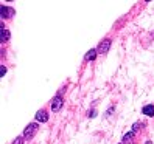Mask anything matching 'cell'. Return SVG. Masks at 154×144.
Instances as JSON below:
<instances>
[{"label":"cell","instance_id":"obj_7","mask_svg":"<svg viewBox=\"0 0 154 144\" xmlns=\"http://www.w3.org/2000/svg\"><path fill=\"white\" fill-rule=\"evenodd\" d=\"M142 113L143 115H146V116H154V105L152 104H148V105H145L143 109H142Z\"/></svg>","mask_w":154,"mask_h":144},{"label":"cell","instance_id":"obj_5","mask_svg":"<svg viewBox=\"0 0 154 144\" xmlns=\"http://www.w3.org/2000/svg\"><path fill=\"white\" fill-rule=\"evenodd\" d=\"M36 121H39V122H47L48 121V115L45 110H39L38 113H36Z\"/></svg>","mask_w":154,"mask_h":144},{"label":"cell","instance_id":"obj_13","mask_svg":"<svg viewBox=\"0 0 154 144\" xmlns=\"http://www.w3.org/2000/svg\"><path fill=\"white\" fill-rule=\"evenodd\" d=\"M5 73H6V67H3V65H2V68H0V75L3 76Z\"/></svg>","mask_w":154,"mask_h":144},{"label":"cell","instance_id":"obj_10","mask_svg":"<svg viewBox=\"0 0 154 144\" xmlns=\"http://www.w3.org/2000/svg\"><path fill=\"white\" fill-rule=\"evenodd\" d=\"M142 127H143V124H142V122H134V125H132V132H134V133H135V132H139Z\"/></svg>","mask_w":154,"mask_h":144},{"label":"cell","instance_id":"obj_6","mask_svg":"<svg viewBox=\"0 0 154 144\" xmlns=\"http://www.w3.org/2000/svg\"><path fill=\"white\" fill-rule=\"evenodd\" d=\"M0 13H2V17L8 19V17H11V16L14 14V10H13V8H8V6H3V5H2V8H0Z\"/></svg>","mask_w":154,"mask_h":144},{"label":"cell","instance_id":"obj_14","mask_svg":"<svg viewBox=\"0 0 154 144\" xmlns=\"http://www.w3.org/2000/svg\"><path fill=\"white\" fill-rule=\"evenodd\" d=\"M146 144H152V143H151V141H148V143H146Z\"/></svg>","mask_w":154,"mask_h":144},{"label":"cell","instance_id":"obj_4","mask_svg":"<svg viewBox=\"0 0 154 144\" xmlns=\"http://www.w3.org/2000/svg\"><path fill=\"white\" fill-rule=\"evenodd\" d=\"M10 31H8L6 28H5V25L2 23V31H0V40H2V43L3 42H8V40H10Z\"/></svg>","mask_w":154,"mask_h":144},{"label":"cell","instance_id":"obj_2","mask_svg":"<svg viewBox=\"0 0 154 144\" xmlns=\"http://www.w3.org/2000/svg\"><path fill=\"white\" fill-rule=\"evenodd\" d=\"M62 104H64V99H62V96H61V95H56V96L51 99L50 107H51V110H53V112H59V110L62 109Z\"/></svg>","mask_w":154,"mask_h":144},{"label":"cell","instance_id":"obj_8","mask_svg":"<svg viewBox=\"0 0 154 144\" xmlns=\"http://www.w3.org/2000/svg\"><path fill=\"white\" fill-rule=\"evenodd\" d=\"M97 54H98V51H97V50H89L84 59H86V60H94V59L97 57Z\"/></svg>","mask_w":154,"mask_h":144},{"label":"cell","instance_id":"obj_15","mask_svg":"<svg viewBox=\"0 0 154 144\" xmlns=\"http://www.w3.org/2000/svg\"><path fill=\"white\" fill-rule=\"evenodd\" d=\"M122 144H123V143H122Z\"/></svg>","mask_w":154,"mask_h":144},{"label":"cell","instance_id":"obj_12","mask_svg":"<svg viewBox=\"0 0 154 144\" xmlns=\"http://www.w3.org/2000/svg\"><path fill=\"white\" fill-rule=\"evenodd\" d=\"M95 115H97V112H95V110H89V112H87V116H89V118H94Z\"/></svg>","mask_w":154,"mask_h":144},{"label":"cell","instance_id":"obj_1","mask_svg":"<svg viewBox=\"0 0 154 144\" xmlns=\"http://www.w3.org/2000/svg\"><path fill=\"white\" fill-rule=\"evenodd\" d=\"M38 129H39L38 122H31V124H28V125L25 127L22 137H23L25 140H31V138L34 137V135H36V132H38Z\"/></svg>","mask_w":154,"mask_h":144},{"label":"cell","instance_id":"obj_3","mask_svg":"<svg viewBox=\"0 0 154 144\" xmlns=\"http://www.w3.org/2000/svg\"><path fill=\"white\" fill-rule=\"evenodd\" d=\"M109 48H111V39H104V40L100 42L97 51H98V54H106V53L109 51Z\"/></svg>","mask_w":154,"mask_h":144},{"label":"cell","instance_id":"obj_9","mask_svg":"<svg viewBox=\"0 0 154 144\" xmlns=\"http://www.w3.org/2000/svg\"><path fill=\"white\" fill-rule=\"evenodd\" d=\"M132 138H134V132H129V133H126L125 137H123V141L125 143H131Z\"/></svg>","mask_w":154,"mask_h":144},{"label":"cell","instance_id":"obj_11","mask_svg":"<svg viewBox=\"0 0 154 144\" xmlns=\"http://www.w3.org/2000/svg\"><path fill=\"white\" fill-rule=\"evenodd\" d=\"M23 141H25V138H23V137H17V138H16V141H13V144H23Z\"/></svg>","mask_w":154,"mask_h":144}]
</instances>
